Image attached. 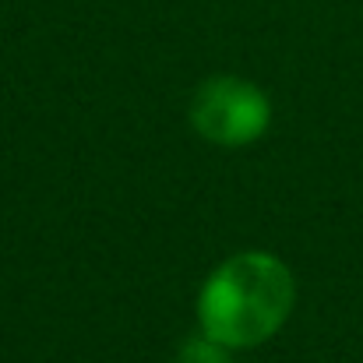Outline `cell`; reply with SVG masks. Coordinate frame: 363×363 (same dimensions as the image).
Returning a JSON list of instances; mask_svg holds the SVG:
<instances>
[{"label": "cell", "mask_w": 363, "mask_h": 363, "mask_svg": "<svg viewBox=\"0 0 363 363\" xmlns=\"http://www.w3.org/2000/svg\"><path fill=\"white\" fill-rule=\"evenodd\" d=\"M293 300L296 286L286 261L264 250H243L223 261L201 286V335L226 350L261 346L286 325Z\"/></svg>", "instance_id": "6da1fadb"}, {"label": "cell", "mask_w": 363, "mask_h": 363, "mask_svg": "<svg viewBox=\"0 0 363 363\" xmlns=\"http://www.w3.org/2000/svg\"><path fill=\"white\" fill-rule=\"evenodd\" d=\"M191 123L201 138L226 145V148H240L257 141L268 123H272V103L268 96L233 74H219L208 78L191 103Z\"/></svg>", "instance_id": "7a4b0ae2"}, {"label": "cell", "mask_w": 363, "mask_h": 363, "mask_svg": "<svg viewBox=\"0 0 363 363\" xmlns=\"http://www.w3.org/2000/svg\"><path fill=\"white\" fill-rule=\"evenodd\" d=\"M184 363H226V346L205 339V342H194L184 350Z\"/></svg>", "instance_id": "3957f363"}]
</instances>
